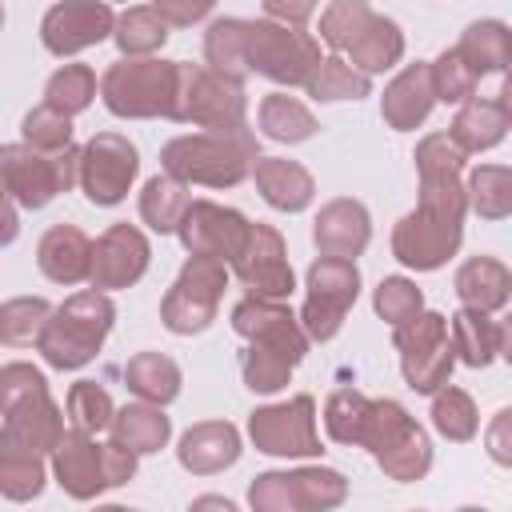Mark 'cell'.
<instances>
[{
  "mask_svg": "<svg viewBox=\"0 0 512 512\" xmlns=\"http://www.w3.org/2000/svg\"><path fill=\"white\" fill-rule=\"evenodd\" d=\"M256 180H260L264 196H268L276 208H304L308 196H312L308 176H304L296 164H284V160H260V164H256Z\"/></svg>",
  "mask_w": 512,
  "mask_h": 512,
  "instance_id": "cell-16",
  "label": "cell"
},
{
  "mask_svg": "<svg viewBox=\"0 0 512 512\" xmlns=\"http://www.w3.org/2000/svg\"><path fill=\"white\" fill-rule=\"evenodd\" d=\"M164 164L176 176L208 180V184H236L244 176V156H232L228 144H220L216 136H196V140L168 144Z\"/></svg>",
  "mask_w": 512,
  "mask_h": 512,
  "instance_id": "cell-6",
  "label": "cell"
},
{
  "mask_svg": "<svg viewBox=\"0 0 512 512\" xmlns=\"http://www.w3.org/2000/svg\"><path fill=\"white\" fill-rule=\"evenodd\" d=\"M312 400L300 396L292 408H264L252 416V436L264 444V452H316L312 436Z\"/></svg>",
  "mask_w": 512,
  "mask_h": 512,
  "instance_id": "cell-10",
  "label": "cell"
},
{
  "mask_svg": "<svg viewBox=\"0 0 512 512\" xmlns=\"http://www.w3.org/2000/svg\"><path fill=\"white\" fill-rule=\"evenodd\" d=\"M144 260H148L144 240L132 228H112L92 252V284H104V288L128 284L144 272Z\"/></svg>",
  "mask_w": 512,
  "mask_h": 512,
  "instance_id": "cell-11",
  "label": "cell"
},
{
  "mask_svg": "<svg viewBox=\"0 0 512 512\" xmlns=\"http://www.w3.org/2000/svg\"><path fill=\"white\" fill-rule=\"evenodd\" d=\"M112 28V12L96 0H68L56 4L44 20V44L52 52H76L92 40H100Z\"/></svg>",
  "mask_w": 512,
  "mask_h": 512,
  "instance_id": "cell-8",
  "label": "cell"
},
{
  "mask_svg": "<svg viewBox=\"0 0 512 512\" xmlns=\"http://www.w3.org/2000/svg\"><path fill=\"white\" fill-rule=\"evenodd\" d=\"M156 4H164V12H168L172 20H180V24H184V20H196L212 0H156Z\"/></svg>",
  "mask_w": 512,
  "mask_h": 512,
  "instance_id": "cell-35",
  "label": "cell"
},
{
  "mask_svg": "<svg viewBox=\"0 0 512 512\" xmlns=\"http://www.w3.org/2000/svg\"><path fill=\"white\" fill-rule=\"evenodd\" d=\"M88 96H92V72L88 68H64L60 76H52V84H48V108H56V112H76V108H84L88 104Z\"/></svg>",
  "mask_w": 512,
  "mask_h": 512,
  "instance_id": "cell-25",
  "label": "cell"
},
{
  "mask_svg": "<svg viewBox=\"0 0 512 512\" xmlns=\"http://www.w3.org/2000/svg\"><path fill=\"white\" fill-rule=\"evenodd\" d=\"M24 136H28V144H36V148H60V144H68V116L44 104L40 112H32V116L24 120Z\"/></svg>",
  "mask_w": 512,
  "mask_h": 512,
  "instance_id": "cell-30",
  "label": "cell"
},
{
  "mask_svg": "<svg viewBox=\"0 0 512 512\" xmlns=\"http://www.w3.org/2000/svg\"><path fill=\"white\" fill-rule=\"evenodd\" d=\"M200 452H212L216 456V464H228L232 456H236V432L232 428H220V424H212V444H204V432H188L184 436V464H192Z\"/></svg>",
  "mask_w": 512,
  "mask_h": 512,
  "instance_id": "cell-33",
  "label": "cell"
},
{
  "mask_svg": "<svg viewBox=\"0 0 512 512\" xmlns=\"http://www.w3.org/2000/svg\"><path fill=\"white\" fill-rule=\"evenodd\" d=\"M312 92H316L320 100H340V96H360V92H368V80H364V76H356L352 68H344L340 60H328V64L320 68V76L312 80Z\"/></svg>",
  "mask_w": 512,
  "mask_h": 512,
  "instance_id": "cell-29",
  "label": "cell"
},
{
  "mask_svg": "<svg viewBox=\"0 0 512 512\" xmlns=\"http://www.w3.org/2000/svg\"><path fill=\"white\" fill-rule=\"evenodd\" d=\"M264 128L276 140H300V136L312 132V120H308V112L300 104H288L284 96H276V100L264 104Z\"/></svg>",
  "mask_w": 512,
  "mask_h": 512,
  "instance_id": "cell-27",
  "label": "cell"
},
{
  "mask_svg": "<svg viewBox=\"0 0 512 512\" xmlns=\"http://www.w3.org/2000/svg\"><path fill=\"white\" fill-rule=\"evenodd\" d=\"M176 72L160 68V64H116L108 76H104V96H108V108L120 112V116H144V112H172L168 108V84H172Z\"/></svg>",
  "mask_w": 512,
  "mask_h": 512,
  "instance_id": "cell-2",
  "label": "cell"
},
{
  "mask_svg": "<svg viewBox=\"0 0 512 512\" xmlns=\"http://www.w3.org/2000/svg\"><path fill=\"white\" fill-rule=\"evenodd\" d=\"M180 192H184V188L172 184V180H152L148 192H144V220H148L152 228H160V232L176 228V212L184 208V196H180Z\"/></svg>",
  "mask_w": 512,
  "mask_h": 512,
  "instance_id": "cell-26",
  "label": "cell"
},
{
  "mask_svg": "<svg viewBox=\"0 0 512 512\" xmlns=\"http://www.w3.org/2000/svg\"><path fill=\"white\" fill-rule=\"evenodd\" d=\"M452 328H456V344H460V352H464L468 364H488V360H492L496 328H492L484 316H476V312H460Z\"/></svg>",
  "mask_w": 512,
  "mask_h": 512,
  "instance_id": "cell-22",
  "label": "cell"
},
{
  "mask_svg": "<svg viewBox=\"0 0 512 512\" xmlns=\"http://www.w3.org/2000/svg\"><path fill=\"white\" fill-rule=\"evenodd\" d=\"M308 284H312V300H308V312H304L308 316V332L324 340V336L336 332L344 308L356 300V268L344 256H328V260H320L312 268Z\"/></svg>",
  "mask_w": 512,
  "mask_h": 512,
  "instance_id": "cell-3",
  "label": "cell"
},
{
  "mask_svg": "<svg viewBox=\"0 0 512 512\" xmlns=\"http://www.w3.org/2000/svg\"><path fill=\"white\" fill-rule=\"evenodd\" d=\"M88 240L76 232V228H52L44 240H40V268L52 276V280H80V276H92V260H88Z\"/></svg>",
  "mask_w": 512,
  "mask_h": 512,
  "instance_id": "cell-14",
  "label": "cell"
},
{
  "mask_svg": "<svg viewBox=\"0 0 512 512\" xmlns=\"http://www.w3.org/2000/svg\"><path fill=\"white\" fill-rule=\"evenodd\" d=\"M316 240L324 248H332V256H348V252H360L364 240H368V224H364V212L356 204H332L324 212V220L316 224Z\"/></svg>",
  "mask_w": 512,
  "mask_h": 512,
  "instance_id": "cell-15",
  "label": "cell"
},
{
  "mask_svg": "<svg viewBox=\"0 0 512 512\" xmlns=\"http://www.w3.org/2000/svg\"><path fill=\"white\" fill-rule=\"evenodd\" d=\"M120 44H124V52L156 48V44H164V24L152 12H128L120 24Z\"/></svg>",
  "mask_w": 512,
  "mask_h": 512,
  "instance_id": "cell-31",
  "label": "cell"
},
{
  "mask_svg": "<svg viewBox=\"0 0 512 512\" xmlns=\"http://www.w3.org/2000/svg\"><path fill=\"white\" fill-rule=\"evenodd\" d=\"M128 380H132L136 392H144V396H152V400H168V396L176 392V368H172L168 360H160V356H140V360H132V364H128Z\"/></svg>",
  "mask_w": 512,
  "mask_h": 512,
  "instance_id": "cell-23",
  "label": "cell"
},
{
  "mask_svg": "<svg viewBox=\"0 0 512 512\" xmlns=\"http://www.w3.org/2000/svg\"><path fill=\"white\" fill-rule=\"evenodd\" d=\"M436 424L448 432V436H468L472 432V408L460 392H448L436 400Z\"/></svg>",
  "mask_w": 512,
  "mask_h": 512,
  "instance_id": "cell-34",
  "label": "cell"
},
{
  "mask_svg": "<svg viewBox=\"0 0 512 512\" xmlns=\"http://www.w3.org/2000/svg\"><path fill=\"white\" fill-rule=\"evenodd\" d=\"M500 132H504V116L492 104H468L456 120V140L464 148H488L500 140Z\"/></svg>",
  "mask_w": 512,
  "mask_h": 512,
  "instance_id": "cell-21",
  "label": "cell"
},
{
  "mask_svg": "<svg viewBox=\"0 0 512 512\" xmlns=\"http://www.w3.org/2000/svg\"><path fill=\"white\" fill-rule=\"evenodd\" d=\"M424 84H428V72H424V68H412V72H404V76L392 84V92H388V100H384V112H388V120H392L396 128H408V124L424 120L428 100H412V92H420Z\"/></svg>",
  "mask_w": 512,
  "mask_h": 512,
  "instance_id": "cell-20",
  "label": "cell"
},
{
  "mask_svg": "<svg viewBox=\"0 0 512 512\" xmlns=\"http://www.w3.org/2000/svg\"><path fill=\"white\" fill-rule=\"evenodd\" d=\"M236 328L248 332V336H260L268 348H280L288 360H300V356H304V336L296 332L292 316L280 312V308H268V304H240V308H236Z\"/></svg>",
  "mask_w": 512,
  "mask_h": 512,
  "instance_id": "cell-13",
  "label": "cell"
},
{
  "mask_svg": "<svg viewBox=\"0 0 512 512\" xmlns=\"http://www.w3.org/2000/svg\"><path fill=\"white\" fill-rule=\"evenodd\" d=\"M456 288H460V296L468 300V304H476V308H496V304H504L508 300V276H504V268L500 264H492V260H468L464 268H460V276H456Z\"/></svg>",
  "mask_w": 512,
  "mask_h": 512,
  "instance_id": "cell-17",
  "label": "cell"
},
{
  "mask_svg": "<svg viewBox=\"0 0 512 512\" xmlns=\"http://www.w3.org/2000/svg\"><path fill=\"white\" fill-rule=\"evenodd\" d=\"M208 260H212V256L192 260L188 272L176 280V288H172V296H168V304H164L168 328H176V332H196V328L208 324V316H212V308H216V292H204V296L196 292L200 280H204V272H208Z\"/></svg>",
  "mask_w": 512,
  "mask_h": 512,
  "instance_id": "cell-12",
  "label": "cell"
},
{
  "mask_svg": "<svg viewBox=\"0 0 512 512\" xmlns=\"http://www.w3.org/2000/svg\"><path fill=\"white\" fill-rule=\"evenodd\" d=\"M116 436H120V444H128V448H136V452H152V448L164 444L168 420H164L160 412H148V408H128V412H120V420H116Z\"/></svg>",
  "mask_w": 512,
  "mask_h": 512,
  "instance_id": "cell-19",
  "label": "cell"
},
{
  "mask_svg": "<svg viewBox=\"0 0 512 512\" xmlns=\"http://www.w3.org/2000/svg\"><path fill=\"white\" fill-rule=\"evenodd\" d=\"M460 240V220L436 216L428 208H420V216H408L396 228V252L404 264L412 268H436Z\"/></svg>",
  "mask_w": 512,
  "mask_h": 512,
  "instance_id": "cell-7",
  "label": "cell"
},
{
  "mask_svg": "<svg viewBox=\"0 0 512 512\" xmlns=\"http://www.w3.org/2000/svg\"><path fill=\"white\" fill-rule=\"evenodd\" d=\"M376 308L392 320V324H408L420 312V292L408 280H384L376 292Z\"/></svg>",
  "mask_w": 512,
  "mask_h": 512,
  "instance_id": "cell-28",
  "label": "cell"
},
{
  "mask_svg": "<svg viewBox=\"0 0 512 512\" xmlns=\"http://www.w3.org/2000/svg\"><path fill=\"white\" fill-rule=\"evenodd\" d=\"M72 416L84 424V428H104L108 424V396L96 388V384H76L72 388V400H68Z\"/></svg>",
  "mask_w": 512,
  "mask_h": 512,
  "instance_id": "cell-32",
  "label": "cell"
},
{
  "mask_svg": "<svg viewBox=\"0 0 512 512\" xmlns=\"http://www.w3.org/2000/svg\"><path fill=\"white\" fill-rule=\"evenodd\" d=\"M460 56L468 60L472 72L500 68V64L512 56V36H508L500 24H476V28H468V36H464V44H460Z\"/></svg>",
  "mask_w": 512,
  "mask_h": 512,
  "instance_id": "cell-18",
  "label": "cell"
},
{
  "mask_svg": "<svg viewBox=\"0 0 512 512\" xmlns=\"http://www.w3.org/2000/svg\"><path fill=\"white\" fill-rule=\"evenodd\" d=\"M84 188L96 204H116L128 192V180L136 172V152L120 136H96L84 148Z\"/></svg>",
  "mask_w": 512,
  "mask_h": 512,
  "instance_id": "cell-5",
  "label": "cell"
},
{
  "mask_svg": "<svg viewBox=\"0 0 512 512\" xmlns=\"http://www.w3.org/2000/svg\"><path fill=\"white\" fill-rule=\"evenodd\" d=\"M28 156L20 148L4 152V172H8V192L20 196L24 204H44L52 192L68 188L72 180V152L64 156H32V164H24Z\"/></svg>",
  "mask_w": 512,
  "mask_h": 512,
  "instance_id": "cell-9",
  "label": "cell"
},
{
  "mask_svg": "<svg viewBox=\"0 0 512 512\" xmlns=\"http://www.w3.org/2000/svg\"><path fill=\"white\" fill-rule=\"evenodd\" d=\"M504 108L512 112V76H508V84H504Z\"/></svg>",
  "mask_w": 512,
  "mask_h": 512,
  "instance_id": "cell-36",
  "label": "cell"
},
{
  "mask_svg": "<svg viewBox=\"0 0 512 512\" xmlns=\"http://www.w3.org/2000/svg\"><path fill=\"white\" fill-rule=\"evenodd\" d=\"M396 344L404 348V376L420 392H432L444 380V372L452 368V352H448L444 320L440 316H420L416 328H404L400 324Z\"/></svg>",
  "mask_w": 512,
  "mask_h": 512,
  "instance_id": "cell-4",
  "label": "cell"
},
{
  "mask_svg": "<svg viewBox=\"0 0 512 512\" xmlns=\"http://www.w3.org/2000/svg\"><path fill=\"white\" fill-rule=\"evenodd\" d=\"M108 320H112L108 300L96 296V292H84V296L68 300L56 320L44 324V332H40V352H44L56 368H76V364H84V360L96 352L100 336L108 332Z\"/></svg>",
  "mask_w": 512,
  "mask_h": 512,
  "instance_id": "cell-1",
  "label": "cell"
},
{
  "mask_svg": "<svg viewBox=\"0 0 512 512\" xmlns=\"http://www.w3.org/2000/svg\"><path fill=\"white\" fill-rule=\"evenodd\" d=\"M472 192H476L472 200H476V208L484 216H504L512 208V172H504V168H480L472 176Z\"/></svg>",
  "mask_w": 512,
  "mask_h": 512,
  "instance_id": "cell-24",
  "label": "cell"
},
{
  "mask_svg": "<svg viewBox=\"0 0 512 512\" xmlns=\"http://www.w3.org/2000/svg\"><path fill=\"white\" fill-rule=\"evenodd\" d=\"M504 356L512 360V324H508V336H504Z\"/></svg>",
  "mask_w": 512,
  "mask_h": 512,
  "instance_id": "cell-37",
  "label": "cell"
}]
</instances>
